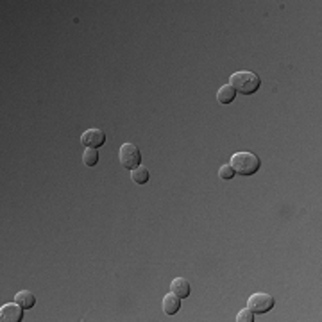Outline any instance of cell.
<instances>
[{"label": "cell", "mask_w": 322, "mask_h": 322, "mask_svg": "<svg viewBox=\"0 0 322 322\" xmlns=\"http://www.w3.org/2000/svg\"><path fill=\"white\" fill-rule=\"evenodd\" d=\"M229 84L235 88L236 93H243V95H252L254 91H258L261 86L260 75H256L254 72H235L229 79Z\"/></svg>", "instance_id": "1"}, {"label": "cell", "mask_w": 322, "mask_h": 322, "mask_svg": "<svg viewBox=\"0 0 322 322\" xmlns=\"http://www.w3.org/2000/svg\"><path fill=\"white\" fill-rule=\"evenodd\" d=\"M104 142H106V134L100 129H88L81 134V143L84 147L97 149V147H102Z\"/></svg>", "instance_id": "6"}, {"label": "cell", "mask_w": 322, "mask_h": 322, "mask_svg": "<svg viewBox=\"0 0 322 322\" xmlns=\"http://www.w3.org/2000/svg\"><path fill=\"white\" fill-rule=\"evenodd\" d=\"M97 161H99V152H97V149L86 147L84 152H82V163H84L86 167H95Z\"/></svg>", "instance_id": "12"}, {"label": "cell", "mask_w": 322, "mask_h": 322, "mask_svg": "<svg viewBox=\"0 0 322 322\" xmlns=\"http://www.w3.org/2000/svg\"><path fill=\"white\" fill-rule=\"evenodd\" d=\"M235 97H236V91L231 84H224L217 93V100L220 104H231L233 100H235Z\"/></svg>", "instance_id": "10"}, {"label": "cell", "mask_w": 322, "mask_h": 322, "mask_svg": "<svg viewBox=\"0 0 322 322\" xmlns=\"http://www.w3.org/2000/svg\"><path fill=\"white\" fill-rule=\"evenodd\" d=\"M170 292H174L177 297L185 299V297L190 295V283L186 281L185 278H175L174 281L170 283Z\"/></svg>", "instance_id": "8"}, {"label": "cell", "mask_w": 322, "mask_h": 322, "mask_svg": "<svg viewBox=\"0 0 322 322\" xmlns=\"http://www.w3.org/2000/svg\"><path fill=\"white\" fill-rule=\"evenodd\" d=\"M14 301H16L24 310H29V308H32L36 304V297L32 295V292H29V290H21V292H18L16 297H14Z\"/></svg>", "instance_id": "9"}, {"label": "cell", "mask_w": 322, "mask_h": 322, "mask_svg": "<svg viewBox=\"0 0 322 322\" xmlns=\"http://www.w3.org/2000/svg\"><path fill=\"white\" fill-rule=\"evenodd\" d=\"M21 310H24V308H21L16 301H14V303L4 304L2 310H0V320L2 322H20L21 317H24Z\"/></svg>", "instance_id": "5"}, {"label": "cell", "mask_w": 322, "mask_h": 322, "mask_svg": "<svg viewBox=\"0 0 322 322\" xmlns=\"http://www.w3.org/2000/svg\"><path fill=\"white\" fill-rule=\"evenodd\" d=\"M236 320H238V322H254L252 310H249V308H243V310H240L238 315H236Z\"/></svg>", "instance_id": "13"}, {"label": "cell", "mask_w": 322, "mask_h": 322, "mask_svg": "<svg viewBox=\"0 0 322 322\" xmlns=\"http://www.w3.org/2000/svg\"><path fill=\"white\" fill-rule=\"evenodd\" d=\"M218 175H220L222 179H233L235 177V170H233L231 165H222L220 168H218Z\"/></svg>", "instance_id": "14"}, {"label": "cell", "mask_w": 322, "mask_h": 322, "mask_svg": "<svg viewBox=\"0 0 322 322\" xmlns=\"http://www.w3.org/2000/svg\"><path fill=\"white\" fill-rule=\"evenodd\" d=\"M238 175H254L260 170V157L254 152H236L231 156V163H229Z\"/></svg>", "instance_id": "2"}, {"label": "cell", "mask_w": 322, "mask_h": 322, "mask_svg": "<svg viewBox=\"0 0 322 322\" xmlns=\"http://www.w3.org/2000/svg\"><path fill=\"white\" fill-rule=\"evenodd\" d=\"M181 308V297H177L174 292L167 293L163 297V311L167 315H175Z\"/></svg>", "instance_id": "7"}, {"label": "cell", "mask_w": 322, "mask_h": 322, "mask_svg": "<svg viewBox=\"0 0 322 322\" xmlns=\"http://www.w3.org/2000/svg\"><path fill=\"white\" fill-rule=\"evenodd\" d=\"M118 159L120 165L127 170H134L136 167H140L142 163V154H140L138 147L132 145V143H124L118 150Z\"/></svg>", "instance_id": "3"}, {"label": "cell", "mask_w": 322, "mask_h": 322, "mask_svg": "<svg viewBox=\"0 0 322 322\" xmlns=\"http://www.w3.org/2000/svg\"><path fill=\"white\" fill-rule=\"evenodd\" d=\"M272 306H274V297L265 292L252 293L247 301V308L256 311V313H267V311L272 310Z\"/></svg>", "instance_id": "4"}, {"label": "cell", "mask_w": 322, "mask_h": 322, "mask_svg": "<svg viewBox=\"0 0 322 322\" xmlns=\"http://www.w3.org/2000/svg\"><path fill=\"white\" fill-rule=\"evenodd\" d=\"M149 177H150V174H149V170H147V167H136L134 170H131V179L136 182V185H145L147 181H149Z\"/></svg>", "instance_id": "11"}]
</instances>
